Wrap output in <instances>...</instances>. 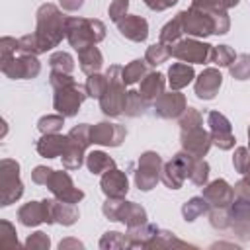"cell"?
Returning <instances> with one entry per match:
<instances>
[{
    "instance_id": "cell-21",
    "label": "cell",
    "mask_w": 250,
    "mask_h": 250,
    "mask_svg": "<svg viewBox=\"0 0 250 250\" xmlns=\"http://www.w3.org/2000/svg\"><path fill=\"white\" fill-rule=\"evenodd\" d=\"M223 84V74L219 68H205L197 78H195V96L199 100H213Z\"/></svg>"
},
{
    "instance_id": "cell-59",
    "label": "cell",
    "mask_w": 250,
    "mask_h": 250,
    "mask_svg": "<svg viewBox=\"0 0 250 250\" xmlns=\"http://www.w3.org/2000/svg\"><path fill=\"white\" fill-rule=\"evenodd\" d=\"M248 141H250V127H248Z\"/></svg>"
},
{
    "instance_id": "cell-1",
    "label": "cell",
    "mask_w": 250,
    "mask_h": 250,
    "mask_svg": "<svg viewBox=\"0 0 250 250\" xmlns=\"http://www.w3.org/2000/svg\"><path fill=\"white\" fill-rule=\"evenodd\" d=\"M66 37V18L55 4H41L35 12V31L20 37V53L41 55Z\"/></svg>"
},
{
    "instance_id": "cell-20",
    "label": "cell",
    "mask_w": 250,
    "mask_h": 250,
    "mask_svg": "<svg viewBox=\"0 0 250 250\" xmlns=\"http://www.w3.org/2000/svg\"><path fill=\"white\" fill-rule=\"evenodd\" d=\"M201 195L209 201L211 207H230V203L234 201V188L227 180H215L203 186Z\"/></svg>"
},
{
    "instance_id": "cell-12",
    "label": "cell",
    "mask_w": 250,
    "mask_h": 250,
    "mask_svg": "<svg viewBox=\"0 0 250 250\" xmlns=\"http://www.w3.org/2000/svg\"><path fill=\"white\" fill-rule=\"evenodd\" d=\"M207 125H209V135L215 146L221 150H230L234 146V135H232V125L230 121L219 113V111H209L207 113Z\"/></svg>"
},
{
    "instance_id": "cell-26",
    "label": "cell",
    "mask_w": 250,
    "mask_h": 250,
    "mask_svg": "<svg viewBox=\"0 0 250 250\" xmlns=\"http://www.w3.org/2000/svg\"><path fill=\"white\" fill-rule=\"evenodd\" d=\"M164 86H166V78L162 72H148L143 80H141V96L150 104L154 102L160 94H164Z\"/></svg>"
},
{
    "instance_id": "cell-2",
    "label": "cell",
    "mask_w": 250,
    "mask_h": 250,
    "mask_svg": "<svg viewBox=\"0 0 250 250\" xmlns=\"http://www.w3.org/2000/svg\"><path fill=\"white\" fill-rule=\"evenodd\" d=\"M182 18V27L184 33L191 37H209L211 33L225 35L230 29V20L229 14H209L197 8H189L180 12Z\"/></svg>"
},
{
    "instance_id": "cell-16",
    "label": "cell",
    "mask_w": 250,
    "mask_h": 250,
    "mask_svg": "<svg viewBox=\"0 0 250 250\" xmlns=\"http://www.w3.org/2000/svg\"><path fill=\"white\" fill-rule=\"evenodd\" d=\"M230 230L240 240H250V199L238 197L230 203Z\"/></svg>"
},
{
    "instance_id": "cell-32",
    "label": "cell",
    "mask_w": 250,
    "mask_h": 250,
    "mask_svg": "<svg viewBox=\"0 0 250 250\" xmlns=\"http://www.w3.org/2000/svg\"><path fill=\"white\" fill-rule=\"evenodd\" d=\"M148 74V62L145 59H135L127 66H123V80L125 84H137Z\"/></svg>"
},
{
    "instance_id": "cell-46",
    "label": "cell",
    "mask_w": 250,
    "mask_h": 250,
    "mask_svg": "<svg viewBox=\"0 0 250 250\" xmlns=\"http://www.w3.org/2000/svg\"><path fill=\"white\" fill-rule=\"evenodd\" d=\"M100 248L102 250H109V248H129V242H127V236L117 232V230H111V232H105L100 240Z\"/></svg>"
},
{
    "instance_id": "cell-5",
    "label": "cell",
    "mask_w": 250,
    "mask_h": 250,
    "mask_svg": "<svg viewBox=\"0 0 250 250\" xmlns=\"http://www.w3.org/2000/svg\"><path fill=\"white\" fill-rule=\"evenodd\" d=\"M102 213L109 221H121L127 227H139L146 223V211L143 205L135 201H125V199H115L107 197L105 203L102 205Z\"/></svg>"
},
{
    "instance_id": "cell-54",
    "label": "cell",
    "mask_w": 250,
    "mask_h": 250,
    "mask_svg": "<svg viewBox=\"0 0 250 250\" xmlns=\"http://www.w3.org/2000/svg\"><path fill=\"white\" fill-rule=\"evenodd\" d=\"M150 10H156V12H162V10H168L172 8L178 0H143Z\"/></svg>"
},
{
    "instance_id": "cell-4",
    "label": "cell",
    "mask_w": 250,
    "mask_h": 250,
    "mask_svg": "<svg viewBox=\"0 0 250 250\" xmlns=\"http://www.w3.org/2000/svg\"><path fill=\"white\" fill-rule=\"evenodd\" d=\"M107 80L109 86L105 94L100 98V107L107 117H119L125 109V100H127V90H125V80H123V66L111 64L107 70Z\"/></svg>"
},
{
    "instance_id": "cell-19",
    "label": "cell",
    "mask_w": 250,
    "mask_h": 250,
    "mask_svg": "<svg viewBox=\"0 0 250 250\" xmlns=\"http://www.w3.org/2000/svg\"><path fill=\"white\" fill-rule=\"evenodd\" d=\"M100 188H102V191L105 193V197L125 199V195H127V191H129L127 174L121 172V170H117V168H111V170H107V172L102 174Z\"/></svg>"
},
{
    "instance_id": "cell-44",
    "label": "cell",
    "mask_w": 250,
    "mask_h": 250,
    "mask_svg": "<svg viewBox=\"0 0 250 250\" xmlns=\"http://www.w3.org/2000/svg\"><path fill=\"white\" fill-rule=\"evenodd\" d=\"M18 51H20V39L2 37V39H0V66L6 64L8 61H12Z\"/></svg>"
},
{
    "instance_id": "cell-14",
    "label": "cell",
    "mask_w": 250,
    "mask_h": 250,
    "mask_svg": "<svg viewBox=\"0 0 250 250\" xmlns=\"http://www.w3.org/2000/svg\"><path fill=\"white\" fill-rule=\"evenodd\" d=\"M92 143L94 145H104V146H119L125 137H127V129L119 123H111V121H100L96 125H92L90 131Z\"/></svg>"
},
{
    "instance_id": "cell-15",
    "label": "cell",
    "mask_w": 250,
    "mask_h": 250,
    "mask_svg": "<svg viewBox=\"0 0 250 250\" xmlns=\"http://www.w3.org/2000/svg\"><path fill=\"white\" fill-rule=\"evenodd\" d=\"M188 107V102H186V96L180 94L178 90H172V92H164L160 94L156 100H154V115L162 117V119H174V117H180Z\"/></svg>"
},
{
    "instance_id": "cell-18",
    "label": "cell",
    "mask_w": 250,
    "mask_h": 250,
    "mask_svg": "<svg viewBox=\"0 0 250 250\" xmlns=\"http://www.w3.org/2000/svg\"><path fill=\"white\" fill-rule=\"evenodd\" d=\"M18 221H20L23 227H37V225H41V223L53 225V223H51V213H49V199L23 203V205L18 209Z\"/></svg>"
},
{
    "instance_id": "cell-3",
    "label": "cell",
    "mask_w": 250,
    "mask_h": 250,
    "mask_svg": "<svg viewBox=\"0 0 250 250\" xmlns=\"http://www.w3.org/2000/svg\"><path fill=\"white\" fill-rule=\"evenodd\" d=\"M105 37V25L100 20L90 18H66V39L70 47L76 51H82L86 47H92Z\"/></svg>"
},
{
    "instance_id": "cell-30",
    "label": "cell",
    "mask_w": 250,
    "mask_h": 250,
    "mask_svg": "<svg viewBox=\"0 0 250 250\" xmlns=\"http://www.w3.org/2000/svg\"><path fill=\"white\" fill-rule=\"evenodd\" d=\"M86 166L92 174H104L111 168H115V160L105 154L104 150H92L86 154Z\"/></svg>"
},
{
    "instance_id": "cell-53",
    "label": "cell",
    "mask_w": 250,
    "mask_h": 250,
    "mask_svg": "<svg viewBox=\"0 0 250 250\" xmlns=\"http://www.w3.org/2000/svg\"><path fill=\"white\" fill-rule=\"evenodd\" d=\"M234 195L242 197V199H250V180L242 178L234 184Z\"/></svg>"
},
{
    "instance_id": "cell-25",
    "label": "cell",
    "mask_w": 250,
    "mask_h": 250,
    "mask_svg": "<svg viewBox=\"0 0 250 250\" xmlns=\"http://www.w3.org/2000/svg\"><path fill=\"white\" fill-rule=\"evenodd\" d=\"M158 232V227L156 225H150V223H143L139 227H127V242H129V248H148L150 240L156 236Z\"/></svg>"
},
{
    "instance_id": "cell-42",
    "label": "cell",
    "mask_w": 250,
    "mask_h": 250,
    "mask_svg": "<svg viewBox=\"0 0 250 250\" xmlns=\"http://www.w3.org/2000/svg\"><path fill=\"white\" fill-rule=\"evenodd\" d=\"M164 246H188L184 240H180L174 232H170V230H160L158 229V232H156V236L150 240V244H148V248H164Z\"/></svg>"
},
{
    "instance_id": "cell-29",
    "label": "cell",
    "mask_w": 250,
    "mask_h": 250,
    "mask_svg": "<svg viewBox=\"0 0 250 250\" xmlns=\"http://www.w3.org/2000/svg\"><path fill=\"white\" fill-rule=\"evenodd\" d=\"M62 158V166L66 170H78L84 162H86V146L76 143V141H70L68 139V146L66 150L61 154Z\"/></svg>"
},
{
    "instance_id": "cell-43",
    "label": "cell",
    "mask_w": 250,
    "mask_h": 250,
    "mask_svg": "<svg viewBox=\"0 0 250 250\" xmlns=\"http://www.w3.org/2000/svg\"><path fill=\"white\" fill-rule=\"evenodd\" d=\"M195 186H205L207 180H209V164L203 160V158H195L191 170H189V176H188Z\"/></svg>"
},
{
    "instance_id": "cell-36",
    "label": "cell",
    "mask_w": 250,
    "mask_h": 250,
    "mask_svg": "<svg viewBox=\"0 0 250 250\" xmlns=\"http://www.w3.org/2000/svg\"><path fill=\"white\" fill-rule=\"evenodd\" d=\"M107 86H109L107 74H100V72L90 74V76H88V80H86V84H84V88H86L88 96H90V98H96V100H100V98L105 94Z\"/></svg>"
},
{
    "instance_id": "cell-55",
    "label": "cell",
    "mask_w": 250,
    "mask_h": 250,
    "mask_svg": "<svg viewBox=\"0 0 250 250\" xmlns=\"http://www.w3.org/2000/svg\"><path fill=\"white\" fill-rule=\"evenodd\" d=\"M59 4H61V8L66 10V12H76V10L82 8L84 0H59Z\"/></svg>"
},
{
    "instance_id": "cell-8",
    "label": "cell",
    "mask_w": 250,
    "mask_h": 250,
    "mask_svg": "<svg viewBox=\"0 0 250 250\" xmlns=\"http://www.w3.org/2000/svg\"><path fill=\"white\" fill-rule=\"evenodd\" d=\"M88 98V92L84 86L72 82V84H64L55 88V96H53V107L57 109V113L64 115V117H74L80 111L82 102Z\"/></svg>"
},
{
    "instance_id": "cell-35",
    "label": "cell",
    "mask_w": 250,
    "mask_h": 250,
    "mask_svg": "<svg viewBox=\"0 0 250 250\" xmlns=\"http://www.w3.org/2000/svg\"><path fill=\"white\" fill-rule=\"evenodd\" d=\"M182 33H184L182 18H180V14H176V18L170 20V21L160 29V41H162V43H168V45H174L176 41L182 39Z\"/></svg>"
},
{
    "instance_id": "cell-33",
    "label": "cell",
    "mask_w": 250,
    "mask_h": 250,
    "mask_svg": "<svg viewBox=\"0 0 250 250\" xmlns=\"http://www.w3.org/2000/svg\"><path fill=\"white\" fill-rule=\"evenodd\" d=\"M170 57H172V49H170L168 43H162V41L150 45V47L146 49V53H145V61H146L150 66H158V64L166 62Z\"/></svg>"
},
{
    "instance_id": "cell-40",
    "label": "cell",
    "mask_w": 250,
    "mask_h": 250,
    "mask_svg": "<svg viewBox=\"0 0 250 250\" xmlns=\"http://www.w3.org/2000/svg\"><path fill=\"white\" fill-rule=\"evenodd\" d=\"M229 72H230V76L236 78V80H246V78H250V55H246V53L236 55L234 62L229 66Z\"/></svg>"
},
{
    "instance_id": "cell-57",
    "label": "cell",
    "mask_w": 250,
    "mask_h": 250,
    "mask_svg": "<svg viewBox=\"0 0 250 250\" xmlns=\"http://www.w3.org/2000/svg\"><path fill=\"white\" fill-rule=\"evenodd\" d=\"M221 2H223V6L229 10V8H234V6H236L240 0H221Z\"/></svg>"
},
{
    "instance_id": "cell-27",
    "label": "cell",
    "mask_w": 250,
    "mask_h": 250,
    "mask_svg": "<svg viewBox=\"0 0 250 250\" xmlns=\"http://www.w3.org/2000/svg\"><path fill=\"white\" fill-rule=\"evenodd\" d=\"M78 62H80V70L90 76V74H96V72L102 70L104 55L96 45H92V47H86V49L78 51Z\"/></svg>"
},
{
    "instance_id": "cell-34",
    "label": "cell",
    "mask_w": 250,
    "mask_h": 250,
    "mask_svg": "<svg viewBox=\"0 0 250 250\" xmlns=\"http://www.w3.org/2000/svg\"><path fill=\"white\" fill-rule=\"evenodd\" d=\"M146 105H148V102L141 96L139 90H129V92H127V100H125V109H123V113H125L127 117H139V115L145 113Z\"/></svg>"
},
{
    "instance_id": "cell-22",
    "label": "cell",
    "mask_w": 250,
    "mask_h": 250,
    "mask_svg": "<svg viewBox=\"0 0 250 250\" xmlns=\"http://www.w3.org/2000/svg\"><path fill=\"white\" fill-rule=\"evenodd\" d=\"M117 29L119 33L129 39V41H135V43H143L146 41L148 37V21L141 16H125L117 21Z\"/></svg>"
},
{
    "instance_id": "cell-7",
    "label": "cell",
    "mask_w": 250,
    "mask_h": 250,
    "mask_svg": "<svg viewBox=\"0 0 250 250\" xmlns=\"http://www.w3.org/2000/svg\"><path fill=\"white\" fill-rule=\"evenodd\" d=\"M195 158H197V156H193L191 152H188V150L182 148L180 152L174 154V158H172L170 162H166V164L162 166L160 182H162L166 188H170V189H180V188L184 186L186 178L189 176V170H191Z\"/></svg>"
},
{
    "instance_id": "cell-39",
    "label": "cell",
    "mask_w": 250,
    "mask_h": 250,
    "mask_svg": "<svg viewBox=\"0 0 250 250\" xmlns=\"http://www.w3.org/2000/svg\"><path fill=\"white\" fill-rule=\"evenodd\" d=\"M207 215H209V223H211L213 229H217V230L230 229V211H229V207H211Z\"/></svg>"
},
{
    "instance_id": "cell-38",
    "label": "cell",
    "mask_w": 250,
    "mask_h": 250,
    "mask_svg": "<svg viewBox=\"0 0 250 250\" xmlns=\"http://www.w3.org/2000/svg\"><path fill=\"white\" fill-rule=\"evenodd\" d=\"M49 66L55 72L72 74V70H74V59L68 53H64V51H57V53H53L49 57Z\"/></svg>"
},
{
    "instance_id": "cell-9",
    "label": "cell",
    "mask_w": 250,
    "mask_h": 250,
    "mask_svg": "<svg viewBox=\"0 0 250 250\" xmlns=\"http://www.w3.org/2000/svg\"><path fill=\"white\" fill-rule=\"evenodd\" d=\"M162 158L158 152L154 150H146L139 156L137 162V172H135V186L141 191H148L152 189L158 182H160V172H162Z\"/></svg>"
},
{
    "instance_id": "cell-58",
    "label": "cell",
    "mask_w": 250,
    "mask_h": 250,
    "mask_svg": "<svg viewBox=\"0 0 250 250\" xmlns=\"http://www.w3.org/2000/svg\"><path fill=\"white\" fill-rule=\"evenodd\" d=\"M242 176H244V178H246V180H250V168H248V170H246V172H244V174H242Z\"/></svg>"
},
{
    "instance_id": "cell-11",
    "label": "cell",
    "mask_w": 250,
    "mask_h": 250,
    "mask_svg": "<svg viewBox=\"0 0 250 250\" xmlns=\"http://www.w3.org/2000/svg\"><path fill=\"white\" fill-rule=\"evenodd\" d=\"M0 70L12 80H31L41 72V64L37 61V55L21 53L20 57H14L12 61L2 64Z\"/></svg>"
},
{
    "instance_id": "cell-41",
    "label": "cell",
    "mask_w": 250,
    "mask_h": 250,
    "mask_svg": "<svg viewBox=\"0 0 250 250\" xmlns=\"http://www.w3.org/2000/svg\"><path fill=\"white\" fill-rule=\"evenodd\" d=\"M62 125H64V115H61V113L43 115V117L37 121V129H39L43 135H47V133H59V131L62 129Z\"/></svg>"
},
{
    "instance_id": "cell-51",
    "label": "cell",
    "mask_w": 250,
    "mask_h": 250,
    "mask_svg": "<svg viewBox=\"0 0 250 250\" xmlns=\"http://www.w3.org/2000/svg\"><path fill=\"white\" fill-rule=\"evenodd\" d=\"M127 10H129V0H113L107 8V14H109V20H113L115 23L127 16Z\"/></svg>"
},
{
    "instance_id": "cell-23",
    "label": "cell",
    "mask_w": 250,
    "mask_h": 250,
    "mask_svg": "<svg viewBox=\"0 0 250 250\" xmlns=\"http://www.w3.org/2000/svg\"><path fill=\"white\" fill-rule=\"evenodd\" d=\"M68 146V135L61 133H47L37 141V152L45 158H57L61 156Z\"/></svg>"
},
{
    "instance_id": "cell-10",
    "label": "cell",
    "mask_w": 250,
    "mask_h": 250,
    "mask_svg": "<svg viewBox=\"0 0 250 250\" xmlns=\"http://www.w3.org/2000/svg\"><path fill=\"white\" fill-rule=\"evenodd\" d=\"M170 49H172V57L182 61V62L203 64V62L209 61V55H211L213 47L209 43H203V41H197V39H180L174 45H170Z\"/></svg>"
},
{
    "instance_id": "cell-50",
    "label": "cell",
    "mask_w": 250,
    "mask_h": 250,
    "mask_svg": "<svg viewBox=\"0 0 250 250\" xmlns=\"http://www.w3.org/2000/svg\"><path fill=\"white\" fill-rule=\"evenodd\" d=\"M191 8L209 12V14H225L227 8L223 6L221 0H191Z\"/></svg>"
},
{
    "instance_id": "cell-52",
    "label": "cell",
    "mask_w": 250,
    "mask_h": 250,
    "mask_svg": "<svg viewBox=\"0 0 250 250\" xmlns=\"http://www.w3.org/2000/svg\"><path fill=\"white\" fill-rule=\"evenodd\" d=\"M53 168H47V166H35L33 168V172H31V180L35 182V184H39V186H47V182H49V178L53 176Z\"/></svg>"
},
{
    "instance_id": "cell-6",
    "label": "cell",
    "mask_w": 250,
    "mask_h": 250,
    "mask_svg": "<svg viewBox=\"0 0 250 250\" xmlns=\"http://www.w3.org/2000/svg\"><path fill=\"white\" fill-rule=\"evenodd\" d=\"M23 195V184L20 180V164L12 158L0 162V205L8 207Z\"/></svg>"
},
{
    "instance_id": "cell-48",
    "label": "cell",
    "mask_w": 250,
    "mask_h": 250,
    "mask_svg": "<svg viewBox=\"0 0 250 250\" xmlns=\"http://www.w3.org/2000/svg\"><path fill=\"white\" fill-rule=\"evenodd\" d=\"M232 166L238 174H244L250 168V148L246 146H238L232 154Z\"/></svg>"
},
{
    "instance_id": "cell-13",
    "label": "cell",
    "mask_w": 250,
    "mask_h": 250,
    "mask_svg": "<svg viewBox=\"0 0 250 250\" xmlns=\"http://www.w3.org/2000/svg\"><path fill=\"white\" fill-rule=\"evenodd\" d=\"M47 188H49V191L57 197V199H62V201H66V203H78V201H82L84 199V191L82 189H78L76 186H74V182H72V178H70V174L68 172H53V176L49 178V182H47Z\"/></svg>"
},
{
    "instance_id": "cell-45",
    "label": "cell",
    "mask_w": 250,
    "mask_h": 250,
    "mask_svg": "<svg viewBox=\"0 0 250 250\" xmlns=\"http://www.w3.org/2000/svg\"><path fill=\"white\" fill-rule=\"evenodd\" d=\"M203 125V117L195 107H186V111L180 115V131H188V129H195Z\"/></svg>"
},
{
    "instance_id": "cell-47",
    "label": "cell",
    "mask_w": 250,
    "mask_h": 250,
    "mask_svg": "<svg viewBox=\"0 0 250 250\" xmlns=\"http://www.w3.org/2000/svg\"><path fill=\"white\" fill-rule=\"evenodd\" d=\"M0 244H2V246H8V248L20 246L18 236H16V229H14V225H12L10 221H6V219L0 221Z\"/></svg>"
},
{
    "instance_id": "cell-31",
    "label": "cell",
    "mask_w": 250,
    "mask_h": 250,
    "mask_svg": "<svg viewBox=\"0 0 250 250\" xmlns=\"http://www.w3.org/2000/svg\"><path fill=\"white\" fill-rule=\"evenodd\" d=\"M209 209H211L209 201H207L203 195H197V197H191L189 201H186V203L182 205V215H184V219H186L188 223H191V221L199 219L201 215H207Z\"/></svg>"
},
{
    "instance_id": "cell-49",
    "label": "cell",
    "mask_w": 250,
    "mask_h": 250,
    "mask_svg": "<svg viewBox=\"0 0 250 250\" xmlns=\"http://www.w3.org/2000/svg\"><path fill=\"white\" fill-rule=\"evenodd\" d=\"M23 246L25 248H31V250H45V248L51 246V240H49V236L43 230H37V232H33V234L27 236V240L23 242Z\"/></svg>"
},
{
    "instance_id": "cell-37",
    "label": "cell",
    "mask_w": 250,
    "mask_h": 250,
    "mask_svg": "<svg viewBox=\"0 0 250 250\" xmlns=\"http://www.w3.org/2000/svg\"><path fill=\"white\" fill-rule=\"evenodd\" d=\"M234 59H236V53L229 45H217L211 49V55H209V61L217 66H230Z\"/></svg>"
},
{
    "instance_id": "cell-28",
    "label": "cell",
    "mask_w": 250,
    "mask_h": 250,
    "mask_svg": "<svg viewBox=\"0 0 250 250\" xmlns=\"http://www.w3.org/2000/svg\"><path fill=\"white\" fill-rule=\"evenodd\" d=\"M195 78V72H193V66L188 64V62H174L170 68H168V82H170V88L172 90H182L186 88L191 80Z\"/></svg>"
},
{
    "instance_id": "cell-17",
    "label": "cell",
    "mask_w": 250,
    "mask_h": 250,
    "mask_svg": "<svg viewBox=\"0 0 250 250\" xmlns=\"http://www.w3.org/2000/svg\"><path fill=\"white\" fill-rule=\"evenodd\" d=\"M180 143H182V148L191 152L193 156L197 158H203L213 141H211V135L209 131H205L203 127H195V129H188V131H180Z\"/></svg>"
},
{
    "instance_id": "cell-24",
    "label": "cell",
    "mask_w": 250,
    "mask_h": 250,
    "mask_svg": "<svg viewBox=\"0 0 250 250\" xmlns=\"http://www.w3.org/2000/svg\"><path fill=\"white\" fill-rule=\"evenodd\" d=\"M51 223H59L62 227H70L78 221V209L74 203H66L62 199H49Z\"/></svg>"
},
{
    "instance_id": "cell-56",
    "label": "cell",
    "mask_w": 250,
    "mask_h": 250,
    "mask_svg": "<svg viewBox=\"0 0 250 250\" xmlns=\"http://www.w3.org/2000/svg\"><path fill=\"white\" fill-rule=\"evenodd\" d=\"M59 248L61 250H66V248H84V244L80 240H76V238H64V240L59 242Z\"/></svg>"
}]
</instances>
